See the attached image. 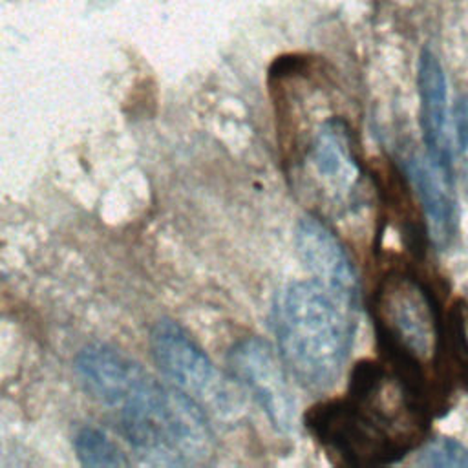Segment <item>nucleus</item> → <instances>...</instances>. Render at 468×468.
<instances>
[{"label": "nucleus", "instance_id": "f8f14e48", "mask_svg": "<svg viewBox=\"0 0 468 468\" xmlns=\"http://www.w3.org/2000/svg\"><path fill=\"white\" fill-rule=\"evenodd\" d=\"M73 448L82 466L119 468L130 464L122 450L112 439H108L106 433L91 426L79 430L73 439Z\"/></svg>", "mask_w": 468, "mask_h": 468}, {"label": "nucleus", "instance_id": "4468645a", "mask_svg": "<svg viewBox=\"0 0 468 468\" xmlns=\"http://www.w3.org/2000/svg\"><path fill=\"white\" fill-rule=\"evenodd\" d=\"M417 464L439 468H468V448L455 439L442 437L430 442L420 452Z\"/></svg>", "mask_w": 468, "mask_h": 468}, {"label": "nucleus", "instance_id": "7ed1b4c3", "mask_svg": "<svg viewBox=\"0 0 468 468\" xmlns=\"http://www.w3.org/2000/svg\"><path fill=\"white\" fill-rule=\"evenodd\" d=\"M117 426L135 455L152 466H192L205 463L214 435L205 410L144 371L112 408Z\"/></svg>", "mask_w": 468, "mask_h": 468}, {"label": "nucleus", "instance_id": "f03ea898", "mask_svg": "<svg viewBox=\"0 0 468 468\" xmlns=\"http://www.w3.org/2000/svg\"><path fill=\"white\" fill-rule=\"evenodd\" d=\"M358 302L316 278L289 283L272 307L278 355L305 389L327 391L338 380L356 327Z\"/></svg>", "mask_w": 468, "mask_h": 468}, {"label": "nucleus", "instance_id": "9b49d317", "mask_svg": "<svg viewBox=\"0 0 468 468\" xmlns=\"http://www.w3.org/2000/svg\"><path fill=\"white\" fill-rule=\"evenodd\" d=\"M417 86L420 99V128L426 154L433 163L452 172L446 79L439 58L430 49H422L419 57Z\"/></svg>", "mask_w": 468, "mask_h": 468}, {"label": "nucleus", "instance_id": "39448f33", "mask_svg": "<svg viewBox=\"0 0 468 468\" xmlns=\"http://www.w3.org/2000/svg\"><path fill=\"white\" fill-rule=\"evenodd\" d=\"M150 351L165 378L197 402L208 417L230 419L241 410V393L203 347L176 322L159 320L150 331Z\"/></svg>", "mask_w": 468, "mask_h": 468}, {"label": "nucleus", "instance_id": "ddd939ff", "mask_svg": "<svg viewBox=\"0 0 468 468\" xmlns=\"http://www.w3.org/2000/svg\"><path fill=\"white\" fill-rule=\"evenodd\" d=\"M450 362L459 382L468 389V302L457 305L450 327Z\"/></svg>", "mask_w": 468, "mask_h": 468}, {"label": "nucleus", "instance_id": "6e6552de", "mask_svg": "<svg viewBox=\"0 0 468 468\" xmlns=\"http://www.w3.org/2000/svg\"><path fill=\"white\" fill-rule=\"evenodd\" d=\"M294 243L300 260L313 278L358 302L360 283L351 256L320 218L311 214L302 218L296 225Z\"/></svg>", "mask_w": 468, "mask_h": 468}, {"label": "nucleus", "instance_id": "f257e3e1", "mask_svg": "<svg viewBox=\"0 0 468 468\" xmlns=\"http://www.w3.org/2000/svg\"><path fill=\"white\" fill-rule=\"evenodd\" d=\"M426 391L391 362L353 367L347 395L320 402L305 424L320 444L353 466L391 464L428 431Z\"/></svg>", "mask_w": 468, "mask_h": 468}, {"label": "nucleus", "instance_id": "0eeeda50", "mask_svg": "<svg viewBox=\"0 0 468 468\" xmlns=\"http://www.w3.org/2000/svg\"><path fill=\"white\" fill-rule=\"evenodd\" d=\"M307 161L322 186L338 201L355 197L362 185L351 130L342 117L325 119L307 146Z\"/></svg>", "mask_w": 468, "mask_h": 468}, {"label": "nucleus", "instance_id": "1a4fd4ad", "mask_svg": "<svg viewBox=\"0 0 468 468\" xmlns=\"http://www.w3.org/2000/svg\"><path fill=\"white\" fill-rule=\"evenodd\" d=\"M80 384L101 406L112 410L146 371L126 353L106 346L90 344L75 358Z\"/></svg>", "mask_w": 468, "mask_h": 468}, {"label": "nucleus", "instance_id": "2eb2a0df", "mask_svg": "<svg viewBox=\"0 0 468 468\" xmlns=\"http://www.w3.org/2000/svg\"><path fill=\"white\" fill-rule=\"evenodd\" d=\"M455 121V135H457V146H459V161H461V172L464 185L468 188V93L463 95L453 112Z\"/></svg>", "mask_w": 468, "mask_h": 468}, {"label": "nucleus", "instance_id": "20e7f679", "mask_svg": "<svg viewBox=\"0 0 468 468\" xmlns=\"http://www.w3.org/2000/svg\"><path fill=\"white\" fill-rule=\"evenodd\" d=\"M371 316L388 362L424 391L444 366V327L431 291L411 272L384 274L371 298Z\"/></svg>", "mask_w": 468, "mask_h": 468}, {"label": "nucleus", "instance_id": "9d476101", "mask_svg": "<svg viewBox=\"0 0 468 468\" xmlns=\"http://www.w3.org/2000/svg\"><path fill=\"white\" fill-rule=\"evenodd\" d=\"M406 174L422 203L430 225V236L437 247H448L457 234V203L452 185V172L433 163L428 154L411 155Z\"/></svg>", "mask_w": 468, "mask_h": 468}, {"label": "nucleus", "instance_id": "423d86ee", "mask_svg": "<svg viewBox=\"0 0 468 468\" xmlns=\"http://www.w3.org/2000/svg\"><path fill=\"white\" fill-rule=\"evenodd\" d=\"M230 377L243 386L265 411L269 422L282 433L296 428V402L287 384L282 358L260 336L236 342L227 356Z\"/></svg>", "mask_w": 468, "mask_h": 468}]
</instances>
